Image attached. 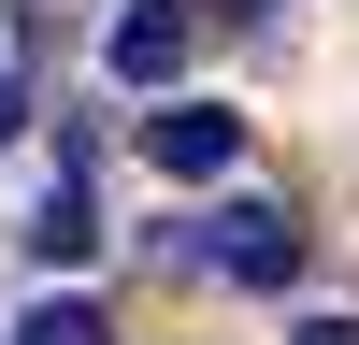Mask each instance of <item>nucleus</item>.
Listing matches in <instances>:
<instances>
[{
  "instance_id": "f03ea898",
  "label": "nucleus",
  "mask_w": 359,
  "mask_h": 345,
  "mask_svg": "<svg viewBox=\"0 0 359 345\" xmlns=\"http://www.w3.org/2000/svg\"><path fill=\"white\" fill-rule=\"evenodd\" d=\"M201 259H216L230 288H302V216H273V201H230V216H201Z\"/></svg>"
},
{
  "instance_id": "423d86ee",
  "label": "nucleus",
  "mask_w": 359,
  "mask_h": 345,
  "mask_svg": "<svg viewBox=\"0 0 359 345\" xmlns=\"http://www.w3.org/2000/svg\"><path fill=\"white\" fill-rule=\"evenodd\" d=\"M287 345H359V316H302V331H287Z\"/></svg>"
},
{
  "instance_id": "f257e3e1",
  "label": "nucleus",
  "mask_w": 359,
  "mask_h": 345,
  "mask_svg": "<svg viewBox=\"0 0 359 345\" xmlns=\"http://www.w3.org/2000/svg\"><path fill=\"white\" fill-rule=\"evenodd\" d=\"M201 29H216L201 0H130V15L101 29V72H115V86H172V72L201 58Z\"/></svg>"
},
{
  "instance_id": "0eeeda50",
  "label": "nucleus",
  "mask_w": 359,
  "mask_h": 345,
  "mask_svg": "<svg viewBox=\"0 0 359 345\" xmlns=\"http://www.w3.org/2000/svg\"><path fill=\"white\" fill-rule=\"evenodd\" d=\"M15 130H29V86H15V72H0V144H15Z\"/></svg>"
},
{
  "instance_id": "20e7f679",
  "label": "nucleus",
  "mask_w": 359,
  "mask_h": 345,
  "mask_svg": "<svg viewBox=\"0 0 359 345\" xmlns=\"http://www.w3.org/2000/svg\"><path fill=\"white\" fill-rule=\"evenodd\" d=\"M15 245H29V259H43V273H72V259H86V245H101V216H86V187H57V201H43V216H29V230H15Z\"/></svg>"
},
{
  "instance_id": "39448f33",
  "label": "nucleus",
  "mask_w": 359,
  "mask_h": 345,
  "mask_svg": "<svg viewBox=\"0 0 359 345\" xmlns=\"http://www.w3.org/2000/svg\"><path fill=\"white\" fill-rule=\"evenodd\" d=\"M15 345H115V316L57 288V302H29V316H15Z\"/></svg>"
},
{
  "instance_id": "7ed1b4c3",
  "label": "nucleus",
  "mask_w": 359,
  "mask_h": 345,
  "mask_svg": "<svg viewBox=\"0 0 359 345\" xmlns=\"http://www.w3.org/2000/svg\"><path fill=\"white\" fill-rule=\"evenodd\" d=\"M230 144H245V115H216V101H158V115H144V158H158L172 187L230 172Z\"/></svg>"
}]
</instances>
